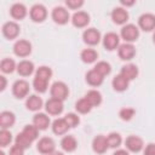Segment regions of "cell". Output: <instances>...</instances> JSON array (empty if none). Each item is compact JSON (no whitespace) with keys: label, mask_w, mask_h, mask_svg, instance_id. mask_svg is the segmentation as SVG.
Masks as SVG:
<instances>
[{"label":"cell","mask_w":155,"mask_h":155,"mask_svg":"<svg viewBox=\"0 0 155 155\" xmlns=\"http://www.w3.org/2000/svg\"><path fill=\"white\" fill-rule=\"evenodd\" d=\"M93 69H94L97 73H99L102 76H104V78L108 76V75L111 73V65H110V63L107 62V61H99V62H97V63L94 64Z\"/></svg>","instance_id":"obj_33"},{"label":"cell","mask_w":155,"mask_h":155,"mask_svg":"<svg viewBox=\"0 0 155 155\" xmlns=\"http://www.w3.org/2000/svg\"><path fill=\"white\" fill-rule=\"evenodd\" d=\"M33 125L39 131H45L51 125L50 116L47 115V113H40V111L39 113H35L34 116H33Z\"/></svg>","instance_id":"obj_19"},{"label":"cell","mask_w":155,"mask_h":155,"mask_svg":"<svg viewBox=\"0 0 155 155\" xmlns=\"http://www.w3.org/2000/svg\"><path fill=\"white\" fill-rule=\"evenodd\" d=\"M85 4L84 0H65V6L69 10H79Z\"/></svg>","instance_id":"obj_41"},{"label":"cell","mask_w":155,"mask_h":155,"mask_svg":"<svg viewBox=\"0 0 155 155\" xmlns=\"http://www.w3.org/2000/svg\"><path fill=\"white\" fill-rule=\"evenodd\" d=\"M125 148L130 153H139L144 149V140L137 134H130L125 139Z\"/></svg>","instance_id":"obj_11"},{"label":"cell","mask_w":155,"mask_h":155,"mask_svg":"<svg viewBox=\"0 0 155 155\" xmlns=\"http://www.w3.org/2000/svg\"><path fill=\"white\" fill-rule=\"evenodd\" d=\"M85 98L88 101V103H90L93 108L99 107V105L102 104V102H103L102 93H101L98 90H94V88H92V90L87 91V92H86V94H85Z\"/></svg>","instance_id":"obj_29"},{"label":"cell","mask_w":155,"mask_h":155,"mask_svg":"<svg viewBox=\"0 0 155 155\" xmlns=\"http://www.w3.org/2000/svg\"><path fill=\"white\" fill-rule=\"evenodd\" d=\"M50 94L52 98L64 102L69 96V87L63 81H54L50 87Z\"/></svg>","instance_id":"obj_2"},{"label":"cell","mask_w":155,"mask_h":155,"mask_svg":"<svg viewBox=\"0 0 155 155\" xmlns=\"http://www.w3.org/2000/svg\"><path fill=\"white\" fill-rule=\"evenodd\" d=\"M64 119L70 128H74L80 125V116L78 113H68V114H65Z\"/></svg>","instance_id":"obj_40"},{"label":"cell","mask_w":155,"mask_h":155,"mask_svg":"<svg viewBox=\"0 0 155 155\" xmlns=\"http://www.w3.org/2000/svg\"><path fill=\"white\" fill-rule=\"evenodd\" d=\"M120 4H121V6H122V7H130V6H133V5L136 4V1H134V0H131V1L121 0V1H120Z\"/></svg>","instance_id":"obj_46"},{"label":"cell","mask_w":155,"mask_h":155,"mask_svg":"<svg viewBox=\"0 0 155 155\" xmlns=\"http://www.w3.org/2000/svg\"><path fill=\"white\" fill-rule=\"evenodd\" d=\"M33 51V46L30 44V41L25 40V39H19L13 44V53L15 56L19 57V58H25L28 56H30Z\"/></svg>","instance_id":"obj_7"},{"label":"cell","mask_w":155,"mask_h":155,"mask_svg":"<svg viewBox=\"0 0 155 155\" xmlns=\"http://www.w3.org/2000/svg\"><path fill=\"white\" fill-rule=\"evenodd\" d=\"M113 155H130V151L127 149H115Z\"/></svg>","instance_id":"obj_45"},{"label":"cell","mask_w":155,"mask_h":155,"mask_svg":"<svg viewBox=\"0 0 155 155\" xmlns=\"http://www.w3.org/2000/svg\"><path fill=\"white\" fill-rule=\"evenodd\" d=\"M91 145H92V150L98 155L105 154L107 150L109 149V145H108V142H107V136H104V134L94 136V138L92 139Z\"/></svg>","instance_id":"obj_17"},{"label":"cell","mask_w":155,"mask_h":155,"mask_svg":"<svg viewBox=\"0 0 155 155\" xmlns=\"http://www.w3.org/2000/svg\"><path fill=\"white\" fill-rule=\"evenodd\" d=\"M50 155H64V153H63V151H57V150H56V151H53V153L50 154Z\"/></svg>","instance_id":"obj_47"},{"label":"cell","mask_w":155,"mask_h":155,"mask_svg":"<svg viewBox=\"0 0 155 155\" xmlns=\"http://www.w3.org/2000/svg\"><path fill=\"white\" fill-rule=\"evenodd\" d=\"M61 148L65 153H73L78 148V140L71 134H65L61 139Z\"/></svg>","instance_id":"obj_25"},{"label":"cell","mask_w":155,"mask_h":155,"mask_svg":"<svg viewBox=\"0 0 155 155\" xmlns=\"http://www.w3.org/2000/svg\"><path fill=\"white\" fill-rule=\"evenodd\" d=\"M15 144H17V145H19L21 148H23L24 150H27V149H29V148L31 147L33 142H31L23 132H19V133L15 137Z\"/></svg>","instance_id":"obj_35"},{"label":"cell","mask_w":155,"mask_h":155,"mask_svg":"<svg viewBox=\"0 0 155 155\" xmlns=\"http://www.w3.org/2000/svg\"><path fill=\"white\" fill-rule=\"evenodd\" d=\"M29 17L34 23H42L47 18V8L42 4H34L29 10Z\"/></svg>","instance_id":"obj_8"},{"label":"cell","mask_w":155,"mask_h":155,"mask_svg":"<svg viewBox=\"0 0 155 155\" xmlns=\"http://www.w3.org/2000/svg\"><path fill=\"white\" fill-rule=\"evenodd\" d=\"M120 74L122 76H125L130 82L133 81L134 79L138 78V74H139V70H138V67L133 63H127L125 65H122L121 70H120Z\"/></svg>","instance_id":"obj_23"},{"label":"cell","mask_w":155,"mask_h":155,"mask_svg":"<svg viewBox=\"0 0 155 155\" xmlns=\"http://www.w3.org/2000/svg\"><path fill=\"white\" fill-rule=\"evenodd\" d=\"M0 155H6V154H5V153H4L2 150H1V151H0Z\"/></svg>","instance_id":"obj_49"},{"label":"cell","mask_w":155,"mask_h":155,"mask_svg":"<svg viewBox=\"0 0 155 155\" xmlns=\"http://www.w3.org/2000/svg\"><path fill=\"white\" fill-rule=\"evenodd\" d=\"M138 28L147 33L154 31L155 30V15L150 12L140 15L138 18Z\"/></svg>","instance_id":"obj_10"},{"label":"cell","mask_w":155,"mask_h":155,"mask_svg":"<svg viewBox=\"0 0 155 155\" xmlns=\"http://www.w3.org/2000/svg\"><path fill=\"white\" fill-rule=\"evenodd\" d=\"M70 21H71V24L75 28L81 29V28H86L90 24L91 17H90V15L86 11H76L71 16V19Z\"/></svg>","instance_id":"obj_16"},{"label":"cell","mask_w":155,"mask_h":155,"mask_svg":"<svg viewBox=\"0 0 155 155\" xmlns=\"http://www.w3.org/2000/svg\"><path fill=\"white\" fill-rule=\"evenodd\" d=\"M80 59L86 64H92L98 59V52L92 47L84 48L80 52Z\"/></svg>","instance_id":"obj_28"},{"label":"cell","mask_w":155,"mask_h":155,"mask_svg":"<svg viewBox=\"0 0 155 155\" xmlns=\"http://www.w3.org/2000/svg\"><path fill=\"white\" fill-rule=\"evenodd\" d=\"M0 70L4 74H12L17 70V64L12 58H2L0 62Z\"/></svg>","instance_id":"obj_30"},{"label":"cell","mask_w":155,"mask_h":155,"mask_svg":"<svg viewBox=\"0 0 155 155\" xmlns=\"http://www.w3.org/2000/svg\"><path fill=\"white\" fill-rule=\"evenodd\" d=\"M45 107L44 105V101L40 96L38 94H29L25 99V108L30 111H34V113H39V110Z\"/></svg>","instance_id":"obj_21"},{"label":"cell","mask_w":155,"mask_h":155,"mask_svg":"<svg viewBox=\"0 0 155 155\" xmlns=\"http://www.w3.org/2000/svg\"><path fill=\"white\" fill-rule=\"evenodd\" d=\"M1 33L5 39L7 40H15L18 38L21 33V27L16 21H8L5 22L1 27Z\"/></svg>","instance_id":"obj_6"},{"label":"cell","mask_w":155,"mask_h":155,"mask_svg":"<svg viewBox=\"0 0 155 155\" xmlns=\"http://www.w3.org/2000/svg\"><path fill=\"white\" fill-rule=\"evenodd\" d=\"M16 122V115L15 113L10 110H4L0 113V127L4 130L11 128Z\"/></svg>","instance_id":"obj_24"},{"label":"cell","mask_w":155,"mask_h":155,"mask_svg":"<svg viewBox=\"0 0 155 155\" xmlns=\"http://www.w3.org/2000/svg\"><path fill=\"white\" fill-rule=\"evenodd\" d=\"M143 155H155V143H148L143 149Z\"/></svg>","instance_id":"obj_43"},{"label":"cell","mask_w":155,"mask_h":155,"mask_svg":"<svg viewBox=\"0 0 155 155\" xmlns=\"http://www.w3.org/2000/svg\"><path fill=\"white\" fill-rule=\"evenodd\" d=\"M8 155H24V149L21 148L19 145L15 144V145H12V147L10 148Z\"/></svg>","instance_id":"obj_42"},{"label":"cell","mask_w":155,"mask_h":155,"mask_svg":"<svg viewBox=\"0 0 155 155\" xmlns=\"http://www.w3.org/2000/svg\"><path fill=\"white\" fill-rule=\"evenodd\" d=\"M136 47L133 44H128V42H124V44H120L119 48H117V56L121 61H125V62H128V61H132L136 56Z\"/></svg>","instance_id":"obj_13"},{"label":"cell","mask_w":155,"mask_h":155,"mask_svg":"<svg viewBox=\"0 0 155 155\" xmlns=\"http://www.w3.org/2000/svg\"><path fill=\"white\" fill-rule=\"evenodd\" d=\"M134 115H136V109L131 107H124L119 110V117L122 121H131Z\"/></svg>","instance_id":"obj_38"},{"label":"cell","mask_w":155,"mask_h":155,"mask_svg":"<svg viewBox=\"0 0 155 155\" xmlns=\"http://www.w3.org/2000/svg\"><path fill=\"white\" fill-rule=\"evenodd\" d=\"M12 140H13V137H12L11 131L1 128L0 130V147L6 148L7 145H10L12 143Z\"/></svg>","instance_id":"obj_37"},{"label":"cell","mask_w":155,"mask_h":155,"mask_svg":"<svg viewBox=\"0 0 155 155\" xmlns=\"http://www.w3.org/2000/svg\"><path fill=\"white\" fill-rule=\"evenodd\" d=\"M120 38L128 44H133L134 41L138 40L139 38V28L136 24L132 23H127L125 25H122L121 30H120Z\"/></svg>","instance_id":"obj_1"},{"label":"cell","mask_w":155,"mask_h":155,"mask_svg":"<svg viewBox=\"0 0 155 155\" xmlns=\"http://www.w3.org/2000/svg\"><path fill=\"white\" fill-rule=\"evenodd\" d=\"M28 15V8L22 2H15L10 7V16L15 21H22L27 17Z\"/></svg>","instance_id":"obj_18"},{"label":"cell","mask_w":155,"mask_h":155,"mask_svg":"<svg viewBox=\"0 0 155 155\" xmlns=\"http://www.w3.org/2000/svg\"><path fill=\"white\" fill-rule=\"evenodd\" d=\"M107 142H108L109 148L119 149V147L122 144V137L119 132H110L107 134Z\"/></svg>","instance_id":"obj_31"},{"label":"cell","mask_w":155,"mask_h":155,"mask_svg":"<svg viewBox=\"0 0 155 155\" xmlns=\"http://www.w3.org/2000/svg\"><path fill=\"white\" fill-rule=\"evenodd\" d=\"M111 86H113L114 91H116V92H125L128 88V86H130V81L119 73L117 75H115L113 78Z\"/></svg>","instance_id":"obj_27"},{"label":"cell","mask_w":155,"mask_h":155,"mask_svg":"<svg viewBox=\"0 0 155 155\" xmlns=\"http://www.w3.org/2000/svg\"><path fill=\"white\" fill-rule=\"evenodd\" d=\"M0 82H1V85H0V91L2 92V91L6 90V86H7V80H6V78H5L4 75L0 76Z\"/></svg>","instance_id":"obj_44"},{"label":"cell","mask_w":155,"mask_h":155,"mask_svg":"<svg viewBox=\"0 0 155 155\" xmlns=\"http://www.w3.org/2000/svg\"><path fill=\"white\" fill-rule=\"evenodd\" d=\"M51 18L58 25H64V24H67L71 19L68 8L64 7V6H56V7H53V10L51 12Z\"/></svg>","instance_id":"obj_5"},{"label":"cell","mask_w":155,"mask_h":155,"mask_svg":"<svg viewBox=\"0 0 155 155\" xmlns=\"http://www.w3.org/2000/svg\"><path fill=\"white\" fill-rule=\"evenodd\" d=\"M35 65L29 59H22L19 63H17V73L19 76H23V78H27V76H30L33 73H35Z\"/></svg>","instance_id":"obj_20"},{"label":"cell","mask_w":155,"mask_h":155,"mask_svg":"<svg viewBox=\"0 0 155 155\" xmlns=\"http://www.w3.org/2000/svg\"><path fill=\"white\" fill-rule=\"evenodd\" d=\"M153 42L155 44V30L153 31Z\"/></svg>","instance_id":"obj_48"},{"label":"cell","mask_w":155,"mask_h":155,"mask_svg":"<svg viewBox=\"0 0 155 155\" xmlns=\"http://www.w3.org/2000/svg\"><path fill=\"white\" fill-rule=\"evenodd\" d=\"M92 109H93V107L88 103V101L85 97L84 98H80L75 103V110H76L78 114H88Z\"/></svg>","instance_id":"obj_32"},{"label":"cell","mask_w":155,"mask_h":155,"mask_svg":"<svg viewBox=\"0 0 155 155\" xmlns=\"http://www.w3.org/2000/svg\"><path fill=\"white\" fill-rule=\"evenodd\" d=\"M51 128H52V132L54 134H57V136H65L68 133V131L70 130V127L67 124L64 117L54 119L52 121V124H51Z\"/></svg>","instance_id":"obj_22"},{"label":"cell","mask_w":155,"mask_h":155,"mask_svg":"<svg viewBox=\"0 0 155 155\" xmlns=\"http://www.w3.org/2000/svg\"><path fill=\"white\" fill-rule=\"evenodd\" d=\"M45 110L48 115H52V116H58L63 113L64 110V104L62 101L59 99H56V98H48L45 103Z\"/></svg>","instance_id":"obj_14"},{"label":"cell","mask_w":155,"mask_h":155,"mask_svg":"<svg viewBox=\"0 0 155 155\" xmlns=\"http://www.w3.org/2000/svg\"><path fill=\"white\" fill-rule=\"evenodd\" d=\"M85 80L86 82L91 86V87H99L103 81H104V76H102L99 73H97L94 69H91L86 73L85 75Z\"/></svg>","instance_id":"obj_26"},{"label":"cell","mask_w":155,"mask_h":155,"mask_svg":"<svg viewBox=\"0 0 155 155\" xmlns=\"http://www.w3.org/2000/svg\"><path fill=\"white\" fill-rule=\"evenodd\" d=\"M29 90H30V86H29V82L24 79H19V80H16L13 84H12V87H11V92L12 94L17 98V99H23V98H27L29 96Z\"/></svg>","instance_id":"obj_3"},{"label":"cell","mask_w":155,"mask_h":155,"mask_svg":"<svg viewBox=\"0 0 155 155\" xmlns=\"http://www.w3.org/2000/svg\"><path fill=\"white\" fill-rule=\"evenodd\" d=\"M33 88L38 93H45L47 91V88H48V81L34 76V79H33Z\"/></svg>","instance_id":"obj_36"},{"label":"cell","mask_w":155,"mask_h":155,"mask_svg":"<svg viewBox=\"0 0 155 155\" xmlns=\"http://www.w3.org/2000/svg\"><path fill=\"white\" fill-rule=\"evenodd\" d=\"M52 75H53V71H52V69L48 65H40L39 68H36L34 76L40 78V79H44L46 81H50L51 78H52Z\"/></svg>","instance_id":"obj_34"},{"label":"cell","mask_w":155,"mask_h":155,"mask_svg":"<svg viewBox=\"0 0 155 155\" xmlns=\"http://www.w3.org/2000/svg\"><path fill=\"white\" fill-rule=\"evenodd\" d=\"M22 132H23L31 142H34V140H36V139L39 138V130H38L33 124H31V125H25V126L23 127Z\"/></svg>","instance_id":"obj_39"},{"label":"cell","mask_w":155,"mask_h":155,"mask_svg":"<svg viewBox=\"0 0 155 155\" xmlns=\"http://www.w3.org/2000/svg\"><path fill=\"white\" fill-rule=\"evenodd\" d=\"M120 35L116 34L115 31H108L103 35L102 38V44H103V47L107 50V51H114V50H117L119 46H120Z\"/></svg>","instance_id":"obj_9"},{"label":"cell","mask_w":155,"mask_h":155,"mask_svg":"<svg viewBox=\"0 0 155 155\" xmlns=\"http://www.w3.org/2000/svg\"><path fill=\"white\" fill-rule=\"evenodd\" d=\"M113 22L117 25H125L127 24V21L130 18V15H128V11L122 7V6H117V7H114L113 11H111V15H110Z\"/></svg>","instance_id":"obj_15"},{"label":"cell","mask_w":155,"mask_h":155,"mask_svg":"<svg viewBox=\"0 0 155 155\" xmlns=\"http://www.w3.org/2000/svg\"><path fill=\"white\" fill-rule=\"evenodd\" d=\"M102 34L98 29L91 27V28H87L84 30L82 33V41L90 46V47H93V46H97L101 41H102Z\"/></svg>","instance_id":"obj_4"},{"label":"cell","mask_w":155,"mask_h":155,"mask_svg":"<svg viewBox=\"0 0 155 155\" xmlns=\"http://www.w3.org/2000/svg\"><path fill=\"white\" fill-rule=\"evenodd\" d=\"M36 150L42 155H50L56 151V143L51 137H41L36 143Z\"/></svg>","instance_id":"obj_12"}]
</instances>
